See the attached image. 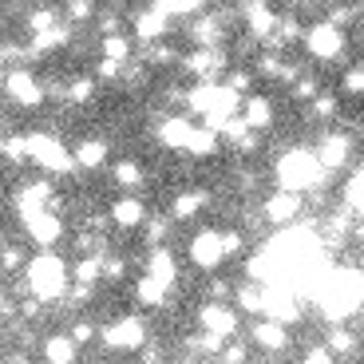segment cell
Masks as SVG:
<instances>
[{
  "label": "cell",
  "instance_id": "cell-16",
  "mask_svg": "<svg viewBox=\"0 0 364 364\" xmlns=\"http://www.w3.org/2000/svg\"><path fill=\"white\" fill-rule=\"evenodd\" d=\"M348 151H353V143H348L345 135H325V143H321V151H317L321 171H341V166L348 163Z\"/></svg>",
  "mask_w": 364,
  "mask_h": 364
},
{
  "label": "cell",
  "instance_id": "cell-25",
  "mask_svg": "<svg viewBox=\"0 0 364 364\" xmlns=\"http://www.w3.org/2000/svg\"><path fill=\"white\" fill-rule=\"evenodd\" d=\"M111 174H115V182L131 194V191L139 186V182H143V163H135V159H119L115 171H111Z\"/></svg>",
  "mask_w": 364,
  "mask_h": 364
},
{
  "label": "cell",
  "instance_id": "cell-10",
  "mask_svg": "<svg viewBox=\"0 0 364 364\" xmlns=\"http://www.w3.org/2000/svg\"><path fill=\"white\" fill-rule=\"evenodd\" d=\"M301 206H305V198H301V194L277 191V194H269V198H265L262 214H265V222H269V226H293V218L301 214Z\"/></svg>",
  "mask_w": 364,
  "mask_h": 364
},
{
  "label": "cell",
  "instance_id": "cell-7",
  "mask_svg": "<svg viewBox=\"0 0 364 364\" xmlns=\"http://www.w3.org/2000/svg\"><path fill=\"white\" fill-rule=\"evenodd\" d=\"M237 325H242V313L230 309L226 301H210V305L198 309V328L210 333V337H218V341H234Z\"/></svg>",
  "mask_w": 364,
  "mask_h": 364
},
{
  "label": "cell",
  "instance_id": "cell-2",
  "mask_svg": "<svg viewBox=\"0 0 364 364\" xmlns=\"http://www.w3.org/2000/svg\"><path fill=\"white\" fill-rule=\"evenodd\" d=\"M28 163L40 166L44 174H72V171H80V166H75V155L64 146V139L52 135V131H28Z\"/></svg>",
  "mask_w": 364,
  "mask_h": 364
},
{
  "label": "cell",
  "instance_id": "cell-11",
  "mask_svg": "<svg viewBox=\"0 0 364 364\" xmlns=\"http://www.w3.org/2000/svg\"><path fill=\"white\" fill-rule=\"evenodd\" d=\"M107 218H111V226H119V230H139V226H146V206H143L139 194H119V198L111 202Z\"/></svg>",
  "mask_w": 364,
  "mask_h": 364
},
{
  "label": "cell",
  "instance_id": "cell-12",
  "mask_svg": "<svg viewBox=\"0 0 364 364\" xmlns=\"http://www.w3.org/2000/svg\"><path fill=\"white\" fill-rule=\"evenodd\" d=\"M250 341H254L262 353H285V348H289V328H285L282 321L257 317L254 328H250Z\"/></svg>",
  "mask_w": 364,
  "mask_h": 364
},
{
  "label": "cell",
  "instance_id": "cell-6",
  "mask_svg": "<svg viewBox=\"0 0 364 364\" xmlns=\"http://www.w3.org/2000/svg\"><path fill=\"white\" fill-rule=\"evenodd\" d=\"M12 210H16L20 222L36 218L44 210H60L55 206V182L52 178H32V182H24V186H16V191H12Z\"/></svg>",
  "mask_w": 364,
  "mask_h": 364
},
{
  "label": "cell",
  "instance_id": "cell-3",
  "mask_svg": "<svg viewBox=\"0 0 364 364\" xmlns=\"http://www.w3.org/2000/svg\"><path fill=\"white\" fill-rule=\"evenodd\" d=\"M321 163L313 151H289V155H282V163H277V182H282V191H309V186H317L321 182Z\"/></svg>",
  "mask_w": 364,
  "mask_h": 364
},
{
  "label": "cell",
  "instance_id": "cell-20",
  "mask_svg": "<svg viewBox=\"0 0 364 364\" xmlns=\"http://www.w3.org/2000/svg\"><path fill=\"white\" fill-rule=\"evenodd\" d=\"M166 289H171V285H163V282H155V277L143 273V277L135 282V301L146 305V309H159V305H166V297H171Z\"/></svg>",
  "mask_w": 364,
  "mask_h": 364
},
{
  "label": "cell",
  "instance_id": "cell-42",
  "mask_svg": "<svg viewBox=\"0 0 364 364\" xmlns=\"http://www.w3.org/2000/svg\"><path fill=\"white\" fill-rule=\"evenodd\" d=\"M0 341H4V333H0Z\"/></svg>",
  "mask_w": 364,
  "mask_h": 364
},
{
  "label": "cell",
  "instance_id": "cell-31",
  "mask_svg": "<svg viewBox=\"0 0 364 364\" xmlns=\"http://www.w3.org/2000/svg\"><path fill=\"white\" fill-rule=\"evenodd\" d=\"M250 360V345L246 341H226V348H222V364H246Z\"/></svg>",
  "mask_w": 364,
  "mask_h": 364
},
{
  "label": "cell",
  "instance_id": "cell-19",
  "mask_svg": "<svg viewBox=\"0 0 364 364\" xmlns=\"http://www.w3.org/2000/svg\"><path fill=\"white\" fill-rule=\"evenodd\" d=\"M174 273H178V265H174L171 250H163V246L151 250V257H146V277H155L163 285H174Z\"/></svg>",
  "mask_w": 364,
  "mask_h": 364
},
{
  "label": "cell",
  "instance_id": "cell-28",
  "mask_svg": "<svg viewBox=\"0 0 364 364\" xmlns=\"http://www.w3.org/2000/svg\"><path fill=\"white\" fill-rule=\"evenodd\" d=\"M48 28H55V12L52 9H32L28 12V32H32V36H40V32H48Z\"/></svg>",
  "mask_w": 364,
  "mask_h": 364
},
{
  "label": "cell",
  "instance_id": "cell-29",
  "mask_svg": "<svg viewBox=\"0 0 364 364\" xmlns=\"http://www.w3.org/2000/svg\"><path fill=\"white\" fill-rule=\"evenodd\" d=\"M103 55H107V60H123V64H127V55H131V44H127V36H103Z\"/></svg>",
  "mask_w": 364,
  "mask_h": 364
},
{
  "label": "cell",
  "instance_id": "cell-4",
  "mask_svg": "<svg viewBox=\"0 0 364 364\" xmlns=\"http://www.w3.org/2000/svg\"><path fill=\"white\" fill-rule=\"evenodd\" d=\"M100 341L111 356L139 353V348L146 345V321L143 317H115L111 325L100 328Z\"/></svg>",
  "mask_w": 364,
  "mask_h": 364
},
{
  "label": "cell",
  "instance_id": "cell-34",
  "mask_svg": "<svg viewBox=\"0 0 364 364\" xmlns=\"http://www.w3.org/2000/svg\"><path fill=\"white\" fill-rule=\"evenodd\" d=\"M301 364H337V356L328 353L325 345H317V348H309V353L301 356Z\"/></svg>",
  "mask_w": 364,
  "mask_h": 364
},
{
  "label": "cell",
  "instance_id": "cell-13",
  "mask_svg": "<svg viewBox=\"0 0 364 364\" xmlns=\"http://www.w3.org/2000/svg\"><path fill=\"white\" fill-rule=\"evenodd\" d=\"M40 364H80V345L72 333H48L40 345Z\"/></svg>",
  "mask_w": 364,
  "mask_h": 364
},
{
  "label": "cell",
  "instance_id": "cell-22",
  "mask_svg": "<svg viewBox=\"0 0 364 364\" xmlns=\"http://www.w3.org/2000/svg\"><path fill=\"white\" fill-rule=\"evenodd\" d=\"M206 202H210V191H182L171 202V218H194L198 210H206Z\"/></svg>",
  "mask_w": 364,
  "mask_h": 364
},
{
  "label": "cell",
  "instance_id": "cell-26",
  "mask_svg": "<svg viewBox=\"0 0 364 364\" xmlns=\"http://www.w3.org/2000/svg\"><path fill=\"white\" fill-rule=\"evenodd\" d=\"M91 95H95V83L91 80H72L64 91V103L68 107H83V103H91Z\"/></svg>",
  "mask_w": 364,
  "mask_h": 364
},
{
  "label": "cell",
  "instance_id": "cell-27",
  "mask_svg": "<svg viewBox=\"0 0 364 364\" xmlns=\"http://www.w3.org/2000/svg\"><path fill=\"white\" fill-rule=\"evenodd\" d=\"M4 163H12V166H28V131H24V135H12V131H9Z\"/></svg>",
  "mask_w": 364,
  "mask_h": 364
},
{
  "label": "cell",
  "instance_id": "cell-30",
  "mask_svg": "<svg viewBox=\"0 0 364 364\" xmlns=\"http://www.w3.org/2000/svg\"><path fill=\"white\" fill-rule=\"evenodd\" d=\"M68 333H72V341H75L80 348L87 345V341H95V337H100V333H95V321H87V317H75Z\"/></svg>",
  "mask_w": 364,
  "mask_h": 364
},
{
  "label": "cell",
  "instance_id": "cell-37",
  "mask_svg": "<svg viewBox=\"0 0 364 364\" xmlns=\"http://www.w3.org/2000/svg\"><path fill=\"white\" fill-rule=\"evenodd\" d=\"M345 91H364V68H353L345 75Z\"/></svg>",
  "mask_w": 364,
  "mask_h": 364
},
{
  "label": "cell",
  "instance_id": "cell-38",
  "mask_svg": "<svg viewBox=\"0 0 364 364\" xmlns=\"http://www.w3.org/2000/svg\"><path fill=\"white\" fill-rule=\"evenodd\" d=\"M4 364H40V360H36L32 353H28V348H12L9 360H4Z\"/></svg>",
  "mask_w": 364,
  "mask_h": 364
},
{
  "label": "cell",
  "instance_id": "cell-39",
  "mask_svg": "<svg viewBox=\"0 0 364 364\" xmlns=\"http://www.w3.org/2000/svg\"><path fill=\"white\" fill-rule=\"evenodd\" d=\"M4 146H9V131H4V123H0V159H4Z\"/></svg>",
  "mask_w": 364,
  "mask_h": 364
},
{
  "label": "cell",
  "instance_id": "cell-1",
  "mask_svg": "<svg viewBox=\"0 0 364 364\" xmlns=\"http://www.w3.org/2000/svg\"><path fill=\"white\" fill-rule=\"evenodd\" d=\"M68 293H72V265L52 250H40L24 269V297L52 305V301H64Z\"/></svg>",
  "mask_w": 364,
  "mask_h": 364
},
{
  "label": "cell",
  "instance_id": "cell-5",
  "mask_svg": "<svg viewBox=\"0 0 364 364\" xmlns=\"http://www.w3.org/2000/svg\"><path fill=\"white\" fill-rule=\"evenodd\" d=\"M4 95H9L20 111H40V107H44V100H48V91H44V83H40V75L32 72L28 64L9 68V72H4Z\"/></svg>",
  "mask_w": 364,
  "mask_h": 364
},
{
  "label": "cell",
  "instance_id": "cell-17",
  "mask_svg": "<svg viewBox=\"0 0 364 364\" xmlns=\"http://www.w3.org/2000/svg\"><path fill=\"white\" fill-rule=\"evenodd\" d=\"M194 131H198V127H194L191 119H178V115H174V119H166L163 127H159V139H163L166 146H174V151H191Z\"/></svg>",
  "mask_w": 364,
  "mask_h": 364
},
{
  "label": "cell",
  "instance_id": "cell-21",
  "mask_svg": "<svg viewBox=\"0 0 364 364\" xmlns=\"http://www.w3.org/2000/svg\"><path fill=\"white\" fill-rule=\"evenodd\" d=\"M325 348H328L333 356H337V360H348V356H353L356 348H360V341H356V333H353V328L337 325V328H333V333L325 337Z\"/></svg>",
  "mask_w": 364,
  "mask_h": 364
},
{
  "label": "cell",
  "instance_id": "cell-40",
  "mask_svg": "<svg viewBox=\"0 0 364 364\" xmlns=\"http://www.w3.org/2000/svg\"><path fill=\"white\" fill-rule=\"evenodd\" d=\"M4 72H9V68H0V95H4Z\"/></svg>",
  "mask_w": 364,
  "mask_h": 364
},
{
  "label": "cell",
  "instance_id": "cell-18",
  "mask_svg": "<svg viewBox=\"0 0 364 364\" xmlns=\"http://www.w3.org/2000/svg\"><path fill=\"white\" fill-rule=\"evenodd\" d=\"M163 32H166V9H143L135 16V36L143 44H155Z\"/></svg>",
  "mask_w": 364,
  "mask_h": 364
},
{
  "label": "cell",
  "instance_id": "cell-33",
  "mask_svg": "<svg viewBox=\"0 0 364 364\" xmlns=\"http://www.w3.org/2000/svg\"><path fill=\"white\" fill-rule=\"evenodd\" d=\"M95 16V4L91 0H68V20L72 24H83V20H91Z\"/></svg>",
  "mask_w": 364,
  "mask_h": 364
},
{
  "label": "cell",
  "instance_id": "cell-36",
  "mask_svg": "<svg viewBox=\"0 0 364 364\" xmlns=\"http://www.w3.org/2000/svg\"><path fill=\"white\" fill-rule=\"evenodd\" d=\"M166 4V12H194V9H202V0H163Z\"/></svg>",
  "mask_w": 364,
  "mask_h": 364
},
{
  "label": "cell",
  "instance_id": "cell-8",
  "mask_svg": "<svg viewBox=\"0 0 364 364\" xmlns=\"http://www.w3.org/2000/svg\"><path fill=\"white\" fill-rule=\"evenodd\" d=\"M191 262L198 265L202 273H214L222 262H226V246H222V230H198L191 237Z\"/></svg>",
  "mask_w": 364,
  "mask_h": 364
},
{
  "label": "cell",
  "instance_id": "cell-35",
  "mask_svg": "<svg viewBox=\"0 0 364 364\" xmlns=\"http://www.w3.org/2000/svg\"><path fill=\"white\" fill-rule=\"evenodd\" d=\"M313 111H317L321 119L337 115V95H317V100H313Z\"/></svg>",
  "mask_w": 364,
  "mask_h": 364
},
{
  "label": "cell",
  "instance_id": "cell-9",
  "mask_svg": "<svg viewBox=\"0 0 364 364\" xmlns=\"http://www.w3.org/2000/svg\"><path fill=\"white\" fill-rule=\"evenodd\" d=\"M24 234H28V242L40 246V250L60 246V237H64V214H60V210H44V214L24 222Z\"/></svg>",
  "mask_w": 364,
  "mask_h": 364
},
{
  "label": "cell",
  "instance_id": "cell-41",
  "mask_svg": "<svg viewBox=\"0 0 364 364\" xmlns=\"http://www.w3.org/2000/svg\"><path fill=\"white\" fill-rule=\"evenodd\" d=\"M4 305H9V301H4V293H0V313H4Z\"/></svg>",
  "mask_w": 364,
  "mask_h": 364
},
{
  "label": "cell",
  "instance_id": "cell-32",
  "mask_svg": "<svg viewBox=\"0 0 364 364\" xmlns=\"http://www.w3.org/2000/svg\"><path fill=\"white\" fill-rule=\"evenodd\" d=\"M166 234H171V218H163V214L146 218V237H151V246H163Z\"/></svg>",
  "mask_w": 364,
  "mask_h": 364
},
{
  "label": "cell",
  "instance_id": "cell-14",
  "mask_svg": "<svg viewBox=\"0 0 364 364\" xmlns=\"http://www.w3.org/2000/svg\"><path fill=\"white\" fill-rule=\"evenodd\" d=\"M305 44H309L313 55H325V60H333V55L345 48V40H341V28L333 24V20H325V24H313L309 32H305Z\"/></svg>",
  "mask_w": 364,
  "mask_h": 364
},
{
  "label": "cell",
  "instance_id": "cell-23",
  "mask_svg": "<svg viewBox=\"0 0 364 364\" xmlns=\"http://www.w3.org/2000/svg\"><path fill=\"white\" fill-rule=\"evenodd\" d=\"M242 119H246L254 131L269 127V123H273V103L265 100V95H250V100H246V115H242Z\"/></svg>",
  "mask_w": 364,
  "mask_h": 364
},
{
  "label": "cell",
  "instance_id": "cell-15",
  "mask_svg": "<svg viewBox=\"0 0 364 364\" xmlns=\"http://www.w3.org/2000/svg\"><path fill=\"white\" fill-rule=\"evenodd\" d=\"M72 155H75V166H80V171H103L111 146H107L103 135H87V139H80V143L72 146Z\"/></svg>",
  "mask_w": 364,
  "mask_h": 364
},
{
  "label": "cell",
  "instance_id": "cell-24",
  "mask_svg": "<svg viewBox=\"0 0 364 364\" xmlns=\"http://www.w3.org/2000/svg\"><path fill=\"white\" fill-rule=\"evenodd\" d=\"M28 262H32V257L24 254V246H9V242H4V246H0V273H9V277H24V269H28Z\"/></svg>",
  "mask_w": 364,
  "mask_h": 364
}]
</instances>
